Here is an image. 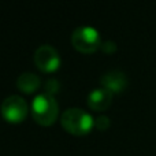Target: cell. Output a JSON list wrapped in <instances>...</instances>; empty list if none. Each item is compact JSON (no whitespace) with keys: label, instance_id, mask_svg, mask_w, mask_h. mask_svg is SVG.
<instances>
[{"label":"cell","instance_id":"9c48e42d","mask_svg":"<svg viewBox=\"0 0 156 156\" xmlns=\"http://www.w3.org/2000/svg\"><path fill=\"white\" fill-rule=\"evenodd\" d=\"M94 126H96L97 130H100V132H104V130H107L108 127H110V119H108V116H99V118H96V121H94Z\"/></svg>","mask_w":156,"mask_h":156},{"label":"cell","instance_id":"5b68a950","mask_svg":"<svg viewBox=\"0 0 156 156\" xmlns=\"http://www.w3.org/2000/svg\"><path fill=\"white\" fill-rule=\"evenodd\" d=\"M34 63L43 73H54L60 66V56L51 45H41L34 54Z\"/></svg>","mask_w":156,"mask_h":156},{"label":"cell","instance_id":"7a4b0ae2","mask_svg":"<svg viewBox=\"0 0 156 156\" xmlns=\"http://www.w3.org/2000/svg\"><path fill=\"white\" fill-rule=\"evenodd\" d=\"M62 126L74 136H85L93 129L94 119L81 108H67L62 115Z\"/></svg>","mask_w":156,"mask_h":156},{"label":"cell","instance_id":"52a82bcc","mask_svg":"<svg viewBox=\"0 0 156 156\" xmlns=\"http://www.w3.org/2000/svg\"><path fill=\"white\" fill-rule=\"evenodd\" d=\"M86 103H88L90 110L101 112V111H105L111 105V103H112V93L104 88H97L89 93Z\"/></svg>","mask_w":156,"mask_h":156},{"label":"cell","instance_id":"ba28073f","mask_svg":"<svg viewBox=\"0 0 156 156\" xmlns=\"http://www.w3.org/2000/svg\"><path fill=\"white\" fill-rule=\"evenodd\" d=\"M41 85V80L40 77H37L33 73H23L18 77L16 80V86L21 92L26 94H30L33 92H36Z\"/></svg>","mask_w":156,"mask_h":156},{"label":"cell","instance_id":"277c9868","mask_svg":"<svg viewBox=\"0 0 156 156\" xmlns=\"http://www.w3.org/2000/svg\"><path fill=\"white\" fill-rule=\"evenodd\" d=\"M2 115L10 123H21L26 119L29 114V105L23 97L12 94L4 99L2 103Z\"/></svg>","mask_w":156,"mask_h":156},{"label":"cell","instance_id":"6da1fadb","mask_svg":"<svg viewBox=\"0 0 156 156\" xmlns=\"http://www.w3.org/2000/svg\"><path fill=\"white\" fill-rule=\"evenodd\" d=\"M59 115V105L52 94L41 93L33 99L32 116L41 126H51Z\"/></svg>","mask_w":156,"mask_h":156},{"label":"cell","instance_id":"8992f818","mask_svg":"<svg viewBox=\"0 0 156 156\" xmlns=\"http://www.w3.org/2000/svg\"><path fill=\"white\" fill-rule=\"evenodd\" d=\"M100 82H101V88L107 89L114 94L121 93L122 90H125L129 81H127V77L125 73H122L119 70H112L110 73L104 74L100 80Z\"/></svg>","mask_w":156,"mask_h":156},{"label":"cell","instance_id":"30bf717a","mask_svg":"<svg viewBox=\"0 0 156 156\" xmlns=\"http://www.w3.org/2000/svg\"><path fill=\"white\" fill-rule=\"evenodd\" d=\"M100 49H101L104 54L111 55V54H114V52L116 51V45H115V43H114V41H104V43H101Z\"/></svg>","mask_w":156,"mask_h":156},{"label":"cell","instance_id":"3957f363","mask_svg":"<svg viewBox=\"0 0 156 156\" xmlns=\"http://www.w3.org/2000/svg\"><path fill=\"white\" fill-rule=\"evenodd\" d=\"M71 44L81 54H93L101 47V40L94 27L80 26L71 34Z\"/></svg>","mask_w":156,"mask_h":156}]
</instances>
